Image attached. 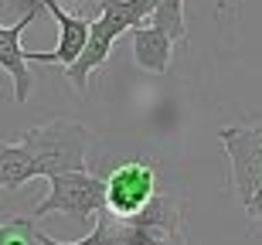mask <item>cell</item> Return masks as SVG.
I'll list each match as a JSON object with an SVG mask.
<instances>
[{"label":"cell","instance_id":"obj_1","mask_svg":"<svg viewBox=\"0 0 262 245\" xmlns=\"http://www.w3.org/2000/svg\"><path fill=\"white\" fill-rule=\"evenodd\" d=\"M20 143L31 150V157L38 164V177L48 181L55 174L85 170L92 137H89V129L82 123H75V119H51L45 126L24 129Z\"/></svg>","mask_w":262,"mask_h":245},{"label":"cell","instance_id":"obj_2","mask_svg":"<svg viewBox=\"0 0 262 245\" xmlns=\"http://www.w3.org/2000/svg\"><path fill=\"white\" fill-rule=\"evenodd\" d=\"M113 245H187L181 201L157 191L136 218L113 221Z\"/></svg>","mask_w":262,"mask_h":245},{"label":"cell","instance_id":"obj_3","mask_svg":"<svg viewBox=\"0 0 262 245\" xmlns=\"http://www.w3.org/2000/svg\"><path fill=\"white\" fill-rule=\"evenodd\" d=\"M157 194V167L150 160H126L102 177V211L113 221H129Z\"/></svg>","mask_w":262,"mask_h":245},{"label":"cell","instance_id":"obj_4","mask_svg":"<svg viewBox=\"0 0 262 245\" xmlns=\"http://www.w3.org/2000/svg\"><path fill=\"white\" fill-rule=\"evenodd\" d=\"M48 197H41L31 218H48V215H65L72 221H85L102 211V177L89 170H72V174H55L48 177Z\"/></svg>","mask_w":262,"mask_h":245},{"label":"cell","instance_id":"obj_5","mask_svg":"<svg viewBox=\"0 0 262 245\" xmlns=\"http://www.w3.org/2000/svg\"><path fill=\"white\" fill-rule=\"evenodd\" d=\"M218 143L232 164V187L238 201L255 194L262 187V126H228L218 133Z\"/></svg>","mask_w":262,"mask_h":245},{"label":"cell","instance_id":"obj_6","mask_svg":"<svg viewBox=\"0 0 262 245\" xmlns=\"http://www.w3.org/2000/svg\"><path fill=\"white\" fill-rule=\"evenodd\" d=\"M41 4L38 0H28L24 7H20V20L17 24H0V69L7 72L10 79H14V102L24 106L31 96V88H34V79H31V69H28V58H24V31L38 20L41 14Z\"/></svg>","mask_w":262,"mask_h":245},{"label":"cell","instance_id":"obj_7","mask_svg":"<svg viewBox=\"0 0 262 245\" xmlns=\"http://www.w3.org/2000/svg\"><path fill=\"white\" fill-rule=\"evenodd\" d=\"M116 41H119V38H116V34H113V31H109L99 17H89V38H85V44H82V51L75 55V61L61 69V72H65V79L75 85L78 96H85L92 75L106 69L109 55H113V48H116Z\"/></svg>","mask_w":262,"mask_h":245},{"label":"cell","instance_id":"obj_8","mask_svg":"<svg viewBox=\"0 0 262 245\" xmlns=\"http://www.w3.org/2000/svg\"><path fill=\"white\" fill-rule=\"evenodd\" d=\"M129 34H133V61L143 72L164 75L170 69V58H174V41L167 38L164 31H157L154 24H140Z\"/></svg>","mask_w":262,"mask_h":245},{"label":"cell","instance_id":"obj_9","mask_svg":"<svg viewBox=\"0 0 262 245\" xmlns=\"http://www.w3.org/2000/svg\"><path fill=\"white\" fill-rule=\"evenodd\" d=\"M28 181H38V164L31 157V150L24 143L0 140V187L4 191H17Z\"/></svg>","mask_w":262,"mask_h":245},{"label":"cell","instance_id":"obj_10","mask_svg":"<svg viewBox=\"0 0 262 245\" xmlns=\"http://www.w3.org/2000/svg\"><path fill=\"white\" fill-rule=\"evenodd\" d=\"M150 24L157 31H164L167 38L181 44H187V20H184V0H154L150 10Z\"/></svg>","mask_w":262,"mask_h":245},{"label":"cell","instance_id":"obj_11","mask_svg":"<svg viewBox=\"0 0 262 245\" xmlns=\"http://www.w3.org/2000/svg\"><path fill=\"white\" fill-rule=\"evenodd\" d=\"M38 242L41 245H113V218H109L106 211H99L96 228H92L85 238H78V242H58V238L45 235V232H38Z\"/></svg>","mask_w":262,"mask_h":245},{"label":"cell","instance_id":"obj_12","mask_svg":"<svg viewBox=\"0 0 262 245\" xmlns=\"http://www.w3.org/2000/svg\"><path fill=\"white\" fill-rule=\"evenodd\" d=\"M0 245H41V242L31 218H14L7 225H0Z\"/></svg>","mask_w":262,"mask_h":245},{"label":"cell","instance_id":"obj_13","mask_svg":"<svg viewBox=\"0 0 262 245\" xmlns=\"http://www.w3.org/2000/svg\"><path fill=\"white\" fill-rule=\"evenodd\" d=\"M242 205H245V211H249V218H255V221L262 225V187L255 191V194H249V197H245Z\"/></svg>","mask_w":262,"mask_h":245}]
</instances>
